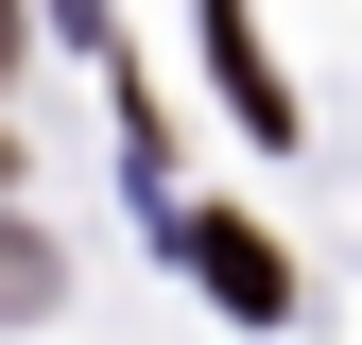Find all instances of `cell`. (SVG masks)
<instances>
[{
    "instance_id": "obj_2",
    "label": "cell",
    "mask_w": 362,
    "mask_h": 345,
    "mask_svg": "<svg viewBox=\"0 0 362 345\" xmlns=\"http://www.w3.org/2000/svg\"><path fill=\"white\" fill-rule=\"evenodd\" d=\"M207 69H224V104H242V139H310V121H293V86H276V52H259V18H242V0H207Z\"/></svg>"
},
{
    "instance_id": "obj_1",
    "label": "cell",
    "mask_w": 362,
    "mask_h": 345,
    "mask_svg": "<svg viewBox=\"0 0 362 345\" xmlns=\"http://www.w3.org/2000/svg\"><path fill=\"white\" fill-rule=\"evenodd\" d=\"M173 259H190V293H207V311H242V328L293 311V242L242 225V207H173Z\"/></svg>"
}]
</instances>
